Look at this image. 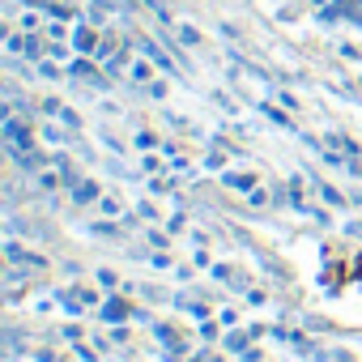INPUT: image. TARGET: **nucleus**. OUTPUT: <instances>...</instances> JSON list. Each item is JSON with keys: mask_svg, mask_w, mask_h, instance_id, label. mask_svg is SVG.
Instances as JSON below:
<instances>
[{"mask_svg": "<svg viewBox=\"0 0 362 362\" xmlns=\"http://www.w3.org/2000/svg\"><path fill=\"white\" fill-rule=\"evenodd\" d=\"M22 30L35 35V30H39V13H26V18H22Z\"/></svg>", "mask_w": 362, "mask_h": 362, "instance_id": "423d86ee", "label": "nucleus"}, {"mask_svg": "<svg viewBox=\"0 0 362 362\" xmlns=\"http://www.w3.org/2000/svg\"><path fill=\"white\" fill-rule=\"evenodd\" d=\"M179 39H184V43H188V47H197V43H201V35H197V30H192V26H179Z\"/></svg>", "mask_w": 362, "mask_h": 362, "instance_id": "39448f33", "label": "nucleus"}, {"mask_svg": "<svg viewBox=\"0 0 362 362\" xmlns=\"http://www.w3.org/2000/svg\"><path fill=\"white\" fill-rule=\"evenodd\" d=\"M5 141L18 145V149H35V132H30L22 119H5Z\"/></svg>", "mask_w": 362, "mask_h": 362, "instance_id": "f257e3e1", "label": "nucleus"}, {"mask_svg": "<svg viewBox=\"0 0 362 362\" xmlns=\"http://www.w3.org/2000/svg\"><path fill=\"white\" fill-rule=\"evenodd\" d=\"M98 43H103V39H98L90 26H81V30L73 35V47H77V52H98Z\"/></svg>", "mask_w": 362, "mask_h": 362, "instance_id": "f03ea898", "label": "nucleus"}, {"mask_svg": "<svg viewBox=\"0 0 362 362\" xmlns=\"http://www.w3.org/2000/svg\"><path fill=\"white\" fill-rule=\"evenodd\" d=\"M94 197H98V188H94V184H77V192H73V201H77V205H90Z\"/></svg>", "mask_w": 362, "mask_h": 362, "instance_id": "7ed1b4c3", "label": "nucleus"}, {"mask_svg": "<svg viewBox=\"0 0 362 362\" xmlns=\"http://www.w3.org/2000/svg\"><path fill=\"white\" fill-rule=\"evenodd\" d=\"M39 184H43V188H47V192H56V188H60V179H56V175H52V170H39Z\"/></svg>", "mask_w": 362, "mask_h": 362, "instance_id": "20e7f679", "label": "nucleus"}]
</instances>
